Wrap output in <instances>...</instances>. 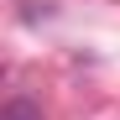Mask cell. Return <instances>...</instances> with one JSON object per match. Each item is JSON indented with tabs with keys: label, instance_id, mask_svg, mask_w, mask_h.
I'll return each instance as SVG.
<instances>
[{
	"label": "cell",
	"instance_id": "obj_1",
	"mask_svg": "<svg viewBox=\"0 0 120 120\" xmlns=\"http://www.w3.org/2000/svg\"><path fill=\"white\" fill-rule=\"evenodd\" d=\"M0 120H42V105H37V99H26V94H16V99H5Z\"/></svg>",
	"mask_w": 120,
	"mask_h": 120
}]
</instances>
